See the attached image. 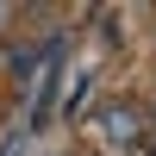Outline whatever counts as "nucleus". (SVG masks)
<instances>
[{
	"label": "nucleus",
	"instance_id": "f257e3e1",
	"mask_svg": "<svg viewBox=\"0 0 156 156\" xmlns=\"http://www.w3.org/2000/svg\"><path fill=\"white\" fill-rule=\"evenodd\" d=\"M100 137L119 150H137L144 144V112L131 106V100H112V106H100Z\"/></svg>",
	"mask_w": 156,
	"mask_h": 156
},
{
	"label": "nucleus",
	"instance_id": "f03ea898",
	"mask_svg": "<svg viewBox=\"0 0 156 156\" xmlns=\"http://www.w3.org/2000/svg\"><path fill=\"white\" fill-rule=\"evenodd\" d=\"M25 137H31V131H25V125H12V131H6V144H0V156H19V144H25Z\"/></svg>",
	"mask_w": 156,
	"mask_h": 156
},
{
	"label": "nucleus",
	"instance_id": "7ed1b4c3",
	"mask_svg": "<svg viewBox=\"0 0 156 156\" xmlns=\"http://www.w3.org/2000/svg\"><path fill=\"white\" fill-rule=\"evenodd\" d=\"M6 19H12V6H6V0H0V25H6Z\"/></svg>",
	"mask_w": 156,
	"mask_h": 156
}]
</instances>
